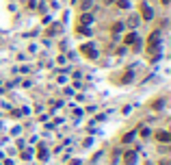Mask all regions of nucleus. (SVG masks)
I'll return each instance as SVG.
<instances>
[{
    "label": "nucleus",
    "mask_w": 171,
    "mask_h": 165,
    "mask_svg": "<svg viewBox=\"0 0 171 165\" xmlns=\"http://www.w3.org/2000/svg\"><path fill=\"white\" fill-rule=\"evenodd\" d=\"M80 52L85 54L87 59H97V50H95V46H93V43H85V46L80 48Z\"/></svg>",
    "instance_id": "1"
},
{
    "label": "nucleus",
    "mask_w": 171,
    "mask_h": 165,
    "mask_svg": "<svg viewBox=\"0 0 171 165\" xmlns=\"http://www.w3.org/2000/svg\"><path fill=\"white\" fill-rule=\"evenodd\" d=\"M141 15H143V20H152V18H154V11L150 9V4H147V2H143V4H141Z\"/></svg>",
    "instance_id": "2"
},
{
    "label": "nucleus",
    "mask_w": 171,
    "mask_h": 165,
    "mask_svg": "<svg viewBox=\"0 0 171 165\" xmlns=\"http://www.w3.org/2000/svg\"><path fill=\"white\" fill-rule=\"evenodd\" d=\"M160 43V33H152L150 35V50H154V46Z\"/></svg>",
    "instance_id": "3"
},
{
    "label": "nucleus",
    "mask_w": 171,
    "mask_h": 165,
    "mask_svg": "<svg viewBox=\"0 0 171 165\" xmlns=\"http://www.w3.org/2000/svg\"><path fill=\"white\" fill-rule=\"evenodd\" d=\"M156 139L163 141V143H167V141H171V135L167 132V130H160V132H156Z\"/></svg>",
    "instance_id": "4"
},
{
    "label": "nucleus",
    "mask_w": 171,
    "mask_h": 165,
    "mask_svg": "<svg viewBox=\"0 0 171 165\" xmlns=\"http://www.w3.org/2000/svg\"><path fill=\"white\" fill-rule=\"evenodd\" d=\"M126 43H128V46H139V37H136V33H128V35H126Z\"/></svg>",
    "instance_id": "5"
},
{
    "label": "nucleus",
    "mask_w": 171,
    "mask_h": 165,
    "mask_svg": "<svg viewBox=\"0 0 171 165\" xmlns=\"http://www.w3.org/2000/svg\"><path fill=\"white\" fill-rule=\"evenodd\" d=\"M124 161H126L128 165H132L134 161H136V152H134V150H130V152H126V157H124Z\"/></svg>",
    "instance_id": "6"
},
{
    "label": "nucleus",
    "mask_w": 171,
    "mask_h": 165,
    "mask_svg": "<svg viewBox=\"0 0 171 165\" xmlns=\"http://www.w3.org/2000/svg\"><path fill=\"white\" fill-rule=\"evenodd\" d=\"M89 22H91V15L89 13H83L80 15V24H89Z\"/></svg>",
    "instance_id": "7"
},
{
    "label": "nucleus",
    "mask_w": 171,
    "mask_h": 165,
    "mask_svg": "<svg viewBox=\"0 0 171 165\" xmlns=\"http://www.w3.org/2000/svg\"><path fill=\"white\" fill-rule=\"evenodd\" d=\"M39 159H41V161H43V159H48V152H45V148H43V146L39 148Z\"/></svg>",
    "instance_id": "8"
},
{
    "label": "nucleus",
    "mask_w": 171,
    "mask_h": 165,
    "mask_svg": "<svg viewBox=\"0 0 171 165\" xmlns=\"http://www.w3.org/2000/svg\"><path fill=\"white\" fill-rule=\"evenodd\" d=\"M132 137H134V132H128V135H126L121 141H124V143H130V141H132Z\"/></svg>",
    "instance_id": "9"
},
{
    "label": "nucleus",
    "mask_w": 171,
    "mask_h": 165,
    "mask_svg": "<svg viewBox=\"0 0 171 165\" xmlns=\"http://www.w3.org/2000/svg\"><path fill=\"white\" fill-rule=\"evenodd\" d=\"M117 7H121V9H128V0H117Z\"/></svg>",
    "instance_id": "10"
},
{
    "label": "nucleus",
    "mask_w": 171,
    "mask_h": 165,
    "mask_svg": "<svg viewBox=\"0 0 171 165\" xmlns=\"http://www.w3.org/2000/svg\"><path fill=\"white\" fill-rule=\"evenodd\" d=\"M80 7H83V11L89 9V7H91V0H83V2H80Z\"/></svg>",
    "instance_id": "11"
},
{
    "label": "nucleus",
    "mask_w": 171,
    "mask_h": 165,
    "mask_svg": "<svg viewBox=\"0 0 171 165\" xmlns=\"http://www.w3.org/2000/svg\"><path fill=\"white\" fill-rule=\"evenodd\" d=\"M152 107H154V109H160V107H163V100H156V102H154Z\"/></svg>",
    "instance_id": "12"
},
{
    "label": "nucleus",
    "mask_w": 171,
    "mask_h": 165,
    "mask_svg": "<svg viewBox=\"0 0 171 165\" xmlns=\"http://www.w3.org/2000/svg\"><path fill=\"white\" fill-rule=\"evenodd\" d=\"M160 165H171V163L167 161V159H165V161H160Z\"/></svg>",
    "instance_id": "13"
},
{
    "label": "nucleus",
    "mask_w": 171,
    "mask_h": 165,
    "mask_svg": "<svg viewBox=\"0 0 171 165\" xmlns=\"http://www.w3.org/2000/svg\"><path fill=\"white\" fill-rule=\"evenodd\" d=\"M104 2H106V4H111V2H115V0H104Z\"/></svg>",
    "instance_id": "14"
},
{
    "label": "nucleus",
    "mask_w": 171,
    "mask_h": 165,
    "mask_svg": "<svg viewBox=\"0 0 171 165\" xmlns=\"http://www.w3.org/2000/svg\"><path fill=\"white\" fill-rule=\"evenodd\" d=\"M160 2H163V4H169V0H160Z\"/></svg>",
    "instance_id": "15"
}]
</instances>
